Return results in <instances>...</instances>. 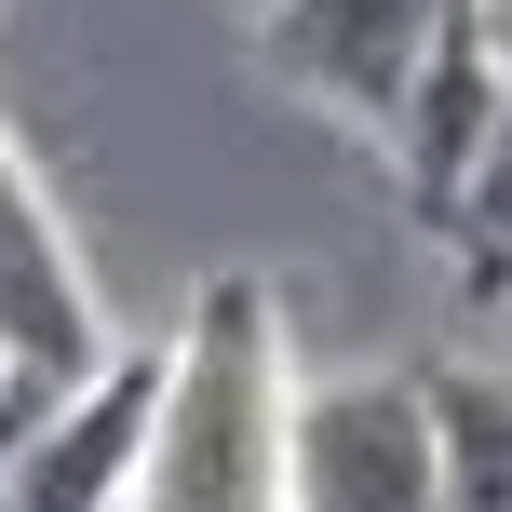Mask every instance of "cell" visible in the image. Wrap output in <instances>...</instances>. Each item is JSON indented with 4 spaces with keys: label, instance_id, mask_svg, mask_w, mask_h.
<instances>
[{
    "label": "cell",
    "instance_id": "cell-6",
    "mask_svg": "<svg viewBox=\"0 0 512 512\" xmlns=\"http://www.w3.org/2000/svg\"><path fill=\"white\" fill-rule=\"evenodd\" d=\"M499 68H512V41H499L486 14H459V27L432 41V68H418V95L391 108V162H405V203H418V216H445V203H459V176L486 162Z\"/></svg>",
    "mask_w": 512,
    "mask_h": 512
},
{
    "label": "cell",
    "instance_id": "cell-2",
    "mask_svg": "<svg viewBox=\"0 0 512 512\" xmlns=\"http://www.w3.org/2000/svg\"><path fill=\"white\" fill-rule=\"evenodd\" d=\"M283 512H445V445H432V364L297 391V472Z\"/></svg>",
    "mask_w": 512,
    "mask_h": 512
},
{
    "label": "cell",
    "instance_id": "cell-9",
    "mask_svg": "<svg viewBox=\"0 0 512 512\" xmlns=\"http://www.w3.org/2000/svg\"><path fill=\"white\" fill-rule=\"evenodd\" d=\"M486 27H499V41H512V0H486Z\"/></svg>",
    "mask_w": 512,
    "mask_h": 512
},
{
    "label": "cell",
    "instance_id": "cell-3",
    "mask_svg": "<svg viewBox=\"0 0 512 512\" xmlns=\"http://www.w3.org/2000/svg\"><path fill=\"white\" fill-rule=\"evenodd\" d=\"M459 14L472 0H256V54H270V81H297L310 108L391 135V108L418 95V68H432V41Z\"/></svg>",
    "mask_w": 512,
    "mask_h": 512
},
{
    "label": "cell",
    "instance_id": "cell-11",
    "mask_svg": "<svg viewBox=\"0 0 512 512\" xmlns=\"http://www.w3.org/2000/svg\"><path fill=\"white\" fill-rule=\"evenodd\" d=\"M243 14H256V0H243Z\"/></svg>",
    "mask_w": 512,
    "mask_h": 512
},
{
    "label": "cell",
    "instance_id": "cell-4",
    "mask_svg": "<svg viewBox=\"0 0 512 512\" xmlns=\"http://www.w3.org/2000/svg\"><path fill=\"white\" fill-rule=\"evenodd\" d=\"M149 405H162V351H108L27 418V445L0 459L14 512H122L135 459H149Z\"/></svg>",
    "mask_w": 512,
    "mask_h": 512
},
{
    "label": "cell",
    "instance_id": "cell-1",
    "mask_svg": "<svg viewBox=\"0 0 512 512\" xmlns=\"http://www.w3.org/2000/svg\"><path fill=\"white\" fill-rule=\"evenodd\" d=\"M297 472V364H283V297L256 270H216L162 351L149 459L122 512H283Z\"/></svg>",
    "mask_w": 512,
    "mask_h": 512
},
{
    "label": "cell",
    "instance_id": "cell-8",
    "mask_svg": "<svg viewBox=\"0 0 512 512\" xmlns=\"http://www.w3.org/2000/svg\"><path fill=\"white\" fill-rule=\"evenodd\" d=\"M445 256H459L472 297H512V68H499V122H486V162L459 176V203L432 216Z\"/></svg>",
    "mask_w": 512,
    "mask_h": 512
},
{
    "label": "cell",
    "instance_id": "cell-5",
    "mask_svg": "<svg viewBox=\"0 0 512 512\" xmlns=\"http://www.w3.org/2000/svg\"><path fill=\"white\" fill-rule=\"evenodd\" d=\"M0 337H14L41 378H81V364H108V310H95V283H81L68 230H54L41 176L14 162V135H0Z\"/></svg>",
    "mask_w": 512,
    "mask_h": 512
},
{
    "label": "cell",
    "instance_id": "cell-10",
    "mask_svg": "<svg viewBox=\"0 0 512 512\" xmlns=\"http://www.w3.org/2000/svg\"><path fill=\"white\" fill-rule=\"evenodd\" d=\"M0 512H14V499H0Z\"/></svg>",
    "mask_w": 512,
    "mask_h": 512
},
{
    "label": "cell",
    "instance_id": "cell-7",
    "mask_svg": "<svg viewBox=\"0 0 512 512\" xmlns=\"http://www.w3.org/2000/svg\"><path fill=\"white\" fill-rule=\"evenodd\" d=\"M432 445H445V512H512V378L432 364Z\"/></svg>",
    "mask_w": 512,
    "mask_h": 512
}]
</instances>
